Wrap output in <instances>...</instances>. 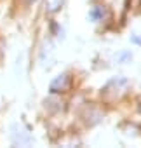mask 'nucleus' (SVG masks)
<instances>
[{
	"instance_id": "f257e3e1",
	"label": "nucleus",
	"mask_w": 141,
	"mask_h": 148,
	"mask_svg": "<svg viewBox=\"0 0 141 148\" xmlns=\"http://www.w3.org/2000/svg\"><path fill=\"white\" fill-rule=\"evenodd\" d=\"M72 86H73L72 75H70V73H61V75H57V77L51 82L49 91H51L52 94H64V92H68L70 89H72Z\"/></svg>"
},
{
	"instance_id": "f03ea898",
	"label": "nucleus",
	"mask_w": 141,
	"mask_h": 148,
	"mask_svg": "<svg viewBox=\"0 0 141 148\" xmlns=\"http://www.w3.org/2000/svg\"><path fill=\"white\" fill-rule=\"evenodd\" d=\"M127 84H129V82H127V79H124V77H117V79L110 80V82H108V86L105 87V96H106L108 92H113V96H112L110 99L118 98L120 94H124V91H125Z\"/></svg>"
},
{
	"instance_id": "7ed1b4c3",
	"label": "nucleus",
	"mask_w": 141,
	"mask_h": 148,
	"mask_svg": "<svg viewBox=\"0 0 141 148\" xmlns=\"http://www.w3.org/2000/svg\"><path fill=\"white\" fill-rule=\"evenodd\" d=\"M11 139H12L14 145H19V146H25V145L31 143L30 134L18 124H12V127H11Z\"/></svg>"
},
{
	"instance_id": "20e7f679",
	"label": "nucleus",
	"mask_w": 141,
	"mask_h": 148,
	"mask_svg": "<svg viewBox=\"0 0 141 148\" xmlns=\"http://www.w3.org/2000/svg\"><path fill=\"white\" fill-rule=\"evenodd\" d=\"M105 16H106V9H105L103 5H94V7L89 11V19H91V21H101Z\"/></svg>"
},
{
	"instance_id": "39448f33",
	"label": "nucleus",
	"mask_w": 141,
	"mask_h": 148,
	"mask_svg": "<svg viewBox=\"0 0 141 148\" xmlns=\"http://www.w3.org/2000/svg\"><path fill=\"white\" fill-rule=\"evenodd\" d=\"M45 5H47L49 12H57L61 9V5H63V0H47Z\"/></svg>"
},
{
	"instance_id": "423d86ee",
	"label": "nucleus",
	"mask_w": 141,
	"mask_h": 148,
	"mask_svg": "<svg viewBox=\"0 0 141 148\" xmlns=\"http://www.w3.org/2000/svg\"><path fill=\"white\" fill-rule=\"evenodd\" d=\"M117 59H118L120 63H125L127 59H132V54H131L129 51H124V52H120V54L117 56Z\"/></svg>"
},
{
	"instance_id": "0eeeda50",
	"label": "nucleus",
	"mask_w": 141,
	"mask_h": 148,
	"mask_svg": "<svg viewBox=\"0 0 141 148\" xmlns=\"http://www.w3.org/2000/svg\"><path fill=\"white\" fill-rule=\"evenodd\" d=\"M131 40H132V42H134V44H139V45H141V37H139V35H138V33H134V35H132V37H131Z\"/></svg>"
},
{
	"instance_id": "6e6552de",
	"label": "nucleus",
	"mask_w": 141,
	"mask_h": 148,
	"mask_svg": "<svg viewBox=\"0 0 141 148\" xmlns=\"http://www.w3.org/2000/svg\"><path fill=\"white\" fill-rule=\"evenodd\" d=\"M25 2H33V0H25Z\"/></svg>"
}]
</instances>
